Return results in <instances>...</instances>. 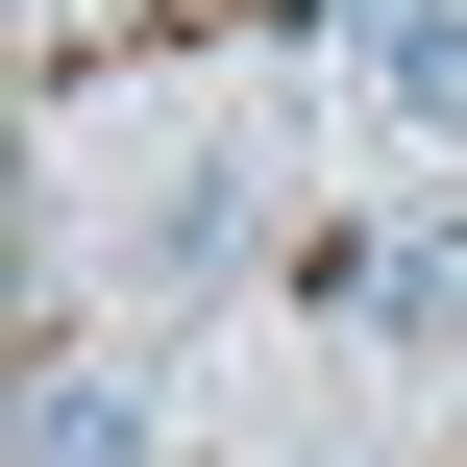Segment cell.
Listing matches in <instances>:
<instances>
[{"label": "cell", "instance_id": "6da1fadb", "mask_svg": "<svg viewBox=\"0 0 467 467\" xmlns=\"http://www.w3.org/2000/svg\"><path fill=\"white\" fill-rule=\"evenodd\" d=\"M345 99L394 148H467V0H345Z\"/></svg>", "mask_w": 467, "mask_h": 467}, {"label": "cell", "instance_id": "7a4b0ae2", "mask_svg": "<svg viewBox=\"0 0 467 467\" xmlns=\"http://www.w3.org/2000/svg\"><path fill=\"white\" fill-rule=\"evenodd\" d=\"M345 320L443 369V345H467V197H419V222H369V246H345Z\"/></svg>", "mask_w": 467, "mask_h": 467}, {"label": "cell", "instance_id": "3957f363", "mask_svg": "<svg viewBox=\"0 0 467 467\" xmlns=\"http://www.w3.org/2000/svg\"><path fill=\"white\" fill-rule=\"evenodd\" d=\"M25 467H172V394H148V369H74V345H49V369H25Z\"/></svg>", "mask_w": 467, "mask_h": 467}]
</instances>
